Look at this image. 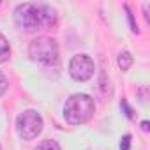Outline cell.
Wrapping results in <instances>:
<instances>
[{
    "label": "cell",
    "instance_id": "9c48e42d",
    "mask_svg": "<svg viewBox=\"0 0 150 150\" xmlns=\"http://www.w3.org/2000/svg\"><path fill=\"white\" fill-rule=\"evenodd\" d=\"M7 88H9V80L6 78V74L0 71V96H4Z\"/></svg>",
    "mask_w": 150,
    "mask_h": 150
},
{
    "label": "cell",
    "instance_id": "7a4b0ae2",
    "mask_svg": "<svg viewBox=\"0 0 150 150\" xmlns=\"http://www.w3.org/2000/svg\"><path fill=\"white\" fill-rule=\"evenodd\" d=\"M96 113V103L87 94H72L64 106V118L71 125H83Z\"/></svg>",
    "mask_w": 150,
    "mask_h": 150
},
{
    "label": "cell",
    "instance_id": "277c9868",
    "mask_svg": "<svg viewBox=\"0 0 150 150\" xmlns=\"http://www.w3.org/2000/svg\"><path fill=\"white\" fill-rule=\"evenodd\" d=\"M42 117L35 110H25L16 118V131L21 139H35L42 131Z\"/></svg>",
    "mask_w": 150,
    "mask_h": 150
},
{
    "label": "cell",
    "instance_id": "3957f363",
    "mask_svg": "<svg viewBox=\"0 0 150 150\" xmlns=\"http://www.w3.org/2000/svg\"><path fill=\"white\" fill-rule=\"evenodd\" d=\"M28 57L34 62L50 65L58 62V44L50 35H39L35 37L28 46Z\"/></svg>",
    "mask_w": 150,
    "mask_h": 150
},
{
    "label": "cell",
    "instance_id": "52a82bcc",
    "mask_svg": "<svg viewBox=\"0 0 150 150\" xmlns=\"http://www.w3.org/2000/svg\"><path fill=\"white\" fill-rule=\"evenodd\" d=\"M9 57H11V46H9V42H7V39L0 34V64L7 62Z\"/></svg>",
    "mask_w": 150,
    "mask_h": 150
},
{
    "label": "cell",
    "instance_id": "7c38bea8",
    "mask_svg": "<svg viewBox=\"0 0 150 150\" xmlns=\"http://www.w3.org/2000/svg\"><path fill=\"white\" fill-rule=\"evenodd\" d=\"M122 106H124V110H125V115H127L129 118H132V111H131V108L127 106V103H125V101H122Z\"/></svg>",
    "mask_w": 150,
    "mask_h": 150
},
{
    "label": "cell",
    "instance_id": "5bb4252c",
    "mask_svg": "<svg viewBox=\"0 0 150 150\" xmlns=\"http://www.w3.org/2000/svg\"><path fill=\"white\" fill-rule=\"evenodd\" d=\"M0 150H2V146H0Z\"/></svg>",
    "mask_w": 150,
    "mask_h": 150
},
{
    "label": "cell",
    "instance_id": "8fae6325",
    "mask_svg": "<svg viewBox=\"0 0 150 150\" xmlns=\"http://www.w3.org/2000/svg\"><path fill=\"white\" fill-rule=\"evenodd\" d=\"M125 11H127V16H129V21H131V30H132L134 34H138L139 30H138V25L134 23V18H132V14H131V11H129V7H125Z\"/></svg>",
    "mask_w": 150,
    "mask_h": 150
},
{
    "label": "cell",
    "instance_id": "4fadbf2b",
    "mask_svg": "<svg viewBox=\"0 0 150 150\" xmlns=\"http://www.w3.org/2000/svg\"><path fill=\"white\" fill-rule=\"evenodd\" d=\"M141 125H143V131H148V122H143Z\"/></svg>",
    "mask_w": 150,
    "mask_h": 150
},
{
    "label": "cell",
    "instance_id": "6da1fadb",
    "mask_svg": "<svg viewBox=\"0 0 150 150\" xmlns=\"http://www.w3.org/2000/svg\"><path fill=\"white\" fill-rule=\"evenodd\" d=\"M14 21L25 32L50 30L57 27V11L46 4H20L14 9Z\"/></svg>",
    "mask_w": 150,
    "mask_h": 150
},
{
    "label": "cell",
    "instance_id": "5b68a950",
    "mask_svg": "<svg viewBox=\"0 0 150 150\" xmlns=\"http://www.w3.org/2000/svg\"><path fill=\"white\" fill-rule=\"evenodd\" d=\"M96 72V65H94V60L85 55V53H78L74 55L69 62V74L72 80L76 81H88Z\"/></svg>",
    "mask_w": 150,
    "mask_h": 150
},
{
    "label": "cell",
    "instance_id": "ba28073f",
    "mask_svg": "<svg viewBox=\"0 0 150 150\" xmlns=\"http://www.w3.org/2000/svg\"><path fill=\"white\" fill-rule=\"evenodd\" d=\"M35 150H62V148H60V145L55 139H42L35 146Z\"/></svg>",
    "mask_w": 150,
    "mask_h": 150
},
{
    "label": "cell",
    "instance_id": "30bf717a",
    "mask_svg": "<svg viewBox=\"0 0 150 150\" xmlns=\"http://www.w3.org/2000/svg\"><path fill=\"white\" fill-rule=\"evenodd\" d=\"M129 146H131V134H125L120 139V150H129Z\"/></svg>",
    "mask_w": 150,
    "mask_h": 150
},
{
    "label": "cell",
    "instance_id": "8992f818",
    "mask_svg": "<svg viewBox=\"0 0 150 150\" xmlns=\"http://www.w3.org/2000/svg\"><path fill=\"white\" fill-rule=\"evenodd\" d=\"M132 62H134V58H132V55H131L129 51H120V53H118L117 64H118V67H120L122 71H127V69L132 65Z\"/></svg>",
    "mask_w": 150,
    "mask_h": 150
}]
</instances>
